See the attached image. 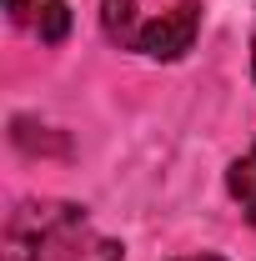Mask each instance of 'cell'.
Listing matches in <instances>:
<instances>
[{"label": "cell", "mask_w": 256, "mask_h": 261, "mask_svg": "<svg viewBox=\"0 0 256 261\" xmlns=\"http://www.w3.org/2000/svg\"><path fill=\"white\" fill-rule=\"evenodd\" d=\"M5 261H121V241L96 236L70 201H25L5 226Z\"/></svg>", "instance_id": "cell-1"}, {"label": "cell", "mask_w": 256, "mask_h": 261, "mask_svg": "<svg viewBox=\"0 0 256 261\" xmlns=\"http://www.w3.org/2000/svg\"><path fill=\"white\" fill-rule=\"evenodd\" d=\"M196 31H201V5H196V0H181V5L161 10L156 20L141 25L136 50L151 56V61H181V56L196 45Z\"/></svg>", "instance_id": "cell-2"}, {"label": "cell", "mask_w": 256, "mask_h": 261, "mask_svg": "<svg viewBox=\"0 0 256 261\" xmlns=\"http://www.w3.org/2000/svg\"><path fill=\"white\" fill-rule=\"evenodd\" d=\"M226 191L241 201V211H246V221L256 226V146L241 156V161H231L226 171Z\"/></svg>", "instance_id": "cell-3"}, {"label": "cell", "mask_w": 256, "mask_h": 261, "mask_svg": "<svg viewBox=\"0 0 256 261\" xmlns=\"http://www.w3.org/2000/svg\"><path fill=\"white\" fill-rule=\"evenodd\" d=\"M100 25L116 45H136L141 25H136V0H100Z\"/></svg>", "instance_id": "cell-4"}, {"label": "cell", "mask_w": 256, "mask_h": 261, "mask_svg": "<svg viewBox=\"0 0 256 261\" xmlns=\"http://www.w3.org/2000/svg\"><path fill=\"white\" fill-rule=\"evenodd\" d=\"M65 31H70V5H65V0H45L40 15H35V35H40L45 45H61Z\"/></svg>", "instance_id": "cell-5"}, {"label": "cell", "mask_w": 256, "mask_h": 261, "mask_svg": "<svg viewBox=\"0 0 256 261\" xmlns=\"http://www.w3.org/2000/svg\"><path fill=\"white\" fill-rule=\"evenodd\" d=\"M5 5H10V20L35 25V15H40V5H45V0H5Z\"/></svg>", "instance_id": "cell-6"}, {"label": "cell", "mask_w": 256, "mask_h": 261, "mask_svg": "<svg viewBox=\"0 0 256 261\" xmlns=\"http://www.w3.org/2000/svg\"><path fill=\"white\" fill-rule=\"evenodd\" d=\"M186 261H226V256H186Z\"/></svg>", "instance_id": "cell-7"}, {"label": "cell", "mask_w": 256, "mask_h": 261, "mask_svg": "<svg viewBox=\"0 0 256 261\" xmlns=\"http://www.w3.org/2000/svg\"><path fill=\"white\" fill-rule=\"evenodd\" d=\"M251 75H256V45H251Z\"/></svg>", "instance_id": "cell-8"}]
</instances>
